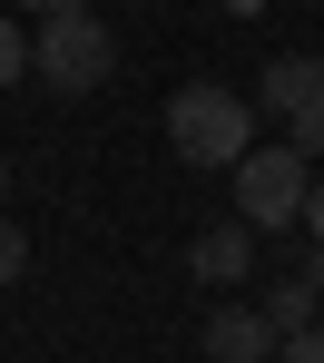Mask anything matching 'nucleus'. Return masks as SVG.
Masks as SVG:
<instances>
[{
  "instance_id": "obj_1",
  "label": "nucleus",
  "mask_w": 324,
  "mask_h": 363,
  "mask_svg": "<svg viewBox=\"0 0 324 363\" xmlns=\"http://www.w3.org/2000/svg\"><path fill=\"white\" fill-rule=\"evenodd\" d=\"M167 147H177L187 167H236V157L256 147V108H246L236 89H216V79H187V89L167 99Z\"/></svg>"
},
{
  "instance_id": "obj_2",
  "label": "nucleus",
  "mask_w": 324,
  "mask_h": 363,
  "mask_svg": "<svg viewBox=\"0 0 324 363\" xmlns=\"http://www.w3.org/2000/svg\"><path fill=\"white\" fill-rule=\"evenodd\" d=\"M118 69V40H108V20L79 0V10H50L40 30H30V79H50L60 99H89L99 79Z\"/></svg>"
},
{
  "instance_id": "obj_3",
  "label": "nucleus",
  "mask_w": 324,
  "mask_h": 363,
  "mask_svg": "<svg viewBox=\"0 0 324 363\" xmlns=\"http://www.w3.org/2000/svg\"><path fill=\"white\" fill-rule=\"evenodd\" d=\"M226 177H236V216H246L256 236H265V226H295V216H305V186H315L295 138H285V147H246Z\"/></svg>"
},
{
  "instance_id": "obj_4",
  "label": "nucleus",
  "mask_w": 324,
  "mask_h": 363,
  "mask_svg": "<svg viewBox=\"0 0 324 363\" xmlns=\"http://www.w3.org/2000/svg\"><path fill=\"white\" fill-rule=\"evenodd\" d=\"M256 99L285 118V138H295L305 157H324V60H265Z\"/></svg>"
},
{
  "instance_id": "obj_5",
  "label": "nucleus",
  "mask_w": 324,
  "mask_h": 363,
  "mask_svg": "<svg viewBox=\"0 0 324 363\" xmlns=\"http://www.w3.org/2000/svg\"><path fill=\"white\" fill-rule=\"evenodd\" d=\"M206 354L216 363H265L275 354V324H265L256 304H216V314H206Z\"/></svg>"
},
{
  "instance_id": "obj_6",
  "label": "nucleus",
  "mask_w": 324,
  "mask_h": 363,
  "mask_svg": "<svg viewBox=\"0 0 324 363\" xmlns=\"http://www.w3.org/2000/svg\"><path fill=\"white\" fill-rule=\"evenodd\" d=\"M187 265L206 275V285H236V275L256 265V226H246V216H226V226H206V236L187 245Z\"/></svg>"
},
{
  "instance_id": "obj_7",
  "label": "nucleus",
  "mask_w": 324,
  "mask_h": 363,
  "mask_svg": "<svg viewBox=\"0 0 324 363\" xmlns=\"http://www.w3.org/2000/svg\"><path fill=\"white\" fill-rule=\"evenodd\" d=\"M256 314L275 324V334H305V324H315V285H305V275H285V285H275V295H265Z\"/></svg>"
},
{
  "instance_id": "obj_8",
  "label": "nucleus",
  "mask_w": 324,
  "mask_h": 363,
  "mask_svg": "<svg viewBox=\"0 0 324 363\" xmlns=\"http://www.w3.org/2000/svg\"><path fill=\"white\" fill-rule=\"evenodd\" d=\"M10 79H30V30H20V20H0V89H10Z\"/></svg>"
},
{
  "instance_id": "obj_9",
  "label": "nucleus",
  "mask_w": 324,
  "mask_h": 363,
  "mask_svg": "<svg viewBox=\"0 0 324 363\" xmlns=\"http://www.w3.org/2000/svg\"><path fill=\"white\" fill-rule=\"evenodd\" d=\"M20 275H30V236L0 216V285H20Z\"/></svg>"
},
{
  "instance_id": "obj_10",
  "label": "nucleus",
  "mask_w": 324,
  "mask_h": 363,
  "mask_svg": "<svg viewBox=\"0 0 324 363\" xmlns=\"http://www.w3.org/2000/svg\"><path fill=\"white\" fill-rule=\"evenodd\" d=\"M275 363H324V324H305V334H275Z\"/></svg>"
},
{
  "instance_id": "obj_11",
  "label": "nucleus",
  "mask_w": 324,
  "mask_h": 363,
  "mask_svg": "<svg viewBox=\"0 0 324 363\" xmlns=\"http://www.w3.org/2000/svg\"><path fill=\"white\" fill-rule=\"evenodd\" d=\"M305 236H315V245H324V177H315V186H305Z\"/></svg>"
},
{
  "instance_id": "obj_12",
  "label": "nucleus",
  "mask_w": 324,
  "mask_h": 363,
  "mask_svg": "<svg viewBox=\"0 0 324 363\" xmlns=\"http://www.w3.org/2000/svg\"><path fill=\"white\" fill-rule=\"evenodd\" d=\"M305 285H315V304H324V245H315V255H305Z\"/></svg>"
},
{
  "instance_id": "obj_13",
  "label": "nucleus",
  "mask_w": 324,
  "mask_h": 363,
  "mask_svg": "<svg viewBox=\"0 0 324 363\" xmlns=\"http://www.w3.org/2000/svg\"><path fill=\"white\" fill-rule=\"evenodd\" d=\"M20 10H30V20H50V10H79V0H20Z\"/></svg>"
},
{
  "instance_id": "obj_14",
  "label": "nucleus",
  "mask_w": 324,
  "mask_h": 363,
  "mask_svg": "<svg viewBox=\"0 0 324 363\" xmlns=\"http://www.w3.org/2000/svg\"><path fill=\"white\" fill-rule=\"evenodd\" d=\"M0 196H10V157H0Z\"/></svg>"
}]
</instances>
